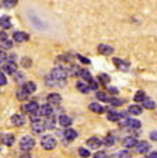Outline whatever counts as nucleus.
Returning a JSON list of instances; mask_svg holds the SVG:
<instances>
[{
	"label": "nucleus",
	"mask_w": 157,
	"mask_h": 158,
	"mask_svg": "<svg viewBox=\"0 0 157 158\" xmlns=\"http://www.w3.org/2000/svg\"><path fill=\"white\" fill-rule=\"evenodd\" d=\"M69 72L66 69H63V67H55V69H52V72H50V78H54V80H58V81H63L66 77H68Z\"/></svg>",
	"instance_id": "f257e3e1"
},
{
	"label": "nucleus",
	"mask_w": 157,
	"mask_h": 158,
	"mask_svg": "<svg viewBox=\"0 0 157 158\" xmlns=\"http://www.w3.org/2000/svg\"><path fill=\"white\" fill-rule=\"evenodd\" d=\"M34 146H35V140H34L33 137H30V136H25V137H23L20 140V148L25 152H28L30 150H33Z\"/></svg>",
	"instance_id": "f03ea898"
},
{
	"label": "nucleus",
	"mask_w": 157,
	"mask_h": 158,
	"mask_svg": "<svg viewBox=\"0 0 157 158\" xmlns=\"http://www.w3.org/2000/svg\"><path fill=\"white\" fill-rule=\"evenodd\" d=\"M41 146H42V148H45V150H54L55 147H56V140L54 139V136H44L42 137V140H41Z\"/></svg>",
	"instance_id": "7ed1b4c3"
},
{
	"label": "nucleus",
	"mask_w": 157,
	"mask_h": 158,
	"mask_svg": "<svg viewBox=\"0 0 157 158\" xmlns=\"http://www.w3.org/2000/svg\"><path fill=\"white\" fill-rule=\"evenodd\" d=\"M119 125H121L122 127L139 129L142 123H140V122H139V120H137V119H126V118H124V120H121V122H119Z\"/></svg>",
	"instance_id": "20e7f679"
},
{
	"label": "nucleus",
	"mask_w": 157,
	"mask_h": 158,
	"mask_svg": "<svg viewBox=\"0 0 157 158\" xmlns=\"http://www.w3.org/2000/svg\"><path fill=\"white\" fill-rule=\"evenodd\" d=\"M38 104H37L35 101H31V102H28V104H25L23 106V109L27 112V114H30V115H35L37 112H38Z\"/></svg>",
	"instance_id": "39448f33"
},
{
	"label": "nucleus",
	"mask_w": 157,
	"mask_h": 158,
	"mask_svg": "<svg viewBox=\"0 0 157 158\" xmlns=\"http://www.w3.org/2000/svg\"><path fill=\"white\" fill-rule=\"evenodd\" d=\"M13 39L18 44H23V42H27L30 39V35L27 32H23V31H17V32L13 34Z\"/></svg>",
	"instance_id": "423d86ee"
},
{
	"label": "nucleus",
	"mask_w": 157,
	"mask_h": 158,
	"mask_svg": "<svg viewBox=\"0 0 157 158\" xmlns=\"http://www.w3.org/2000/svg\"><path fill=\"white\" fill-rule=\"evenodd\" d=\"M46 99H48V105H50V106H52V105H59L60 102H62V97L56 93L49 94Z\"/></svg>",
	"instance_id": "0eeeda50"
},
{
	"label": "nucleus",
	"mask_w": 157,
	"mask_h": 158,
	"mask_svg": "<svg viewBox=\"0 0 157 158\" xmlns=\"http://www.w3.org/2000/svg\"><path fill=\"white\" fill-rule=\"evenodd\" d=\"M97 51L98 53L101 55H112L114 53V48L110 46V45H105V44H101L97 46Z\"/></svg>",
	"instance_id": "6e6552de"
},
{
	"label": "nucleus",
	"mask_w": 157,
	"mask_h": 158,
	"mask_svg": "<svg viewBox=\"0 0 157 158\" xmlns=\"http://www.w3.org/2000/svg\"><path fill=\"white\" fill-rule=\"evenodd\" d=\"M52 106H50V105H42L41 108H38V115L39 116H50V115H52Z\"/></svg>",
	"instance_id": "1a4fd4ad"
},
{
	"label": "nucleus",
	"mask_w": 157,
	"mask_h": 158,
	"mask_svg": "<svg viewBox=\"0 0 157 158\" xmlns=\"http://www.w3.org/2000/svg\"><path fill=\"white\" fill-rule=\"evenodd\" d=\"M135 148H136L137 152H140V154H145V152L149 151V148H150V144H149L147 141H139V143H136Z\"/></svg>",
	"instance_id": "9d476101"
},
{
	"label": "nucleus",
	"mask_w": 157,
	"mask_h": 158,
	"mask_svg": "<svg viewBox=\"0 0 157 158\" xmlns=\"http://www.w3.org/2000/svg\"><path fill=\"white\" fill-rule=\"evenodd\" d=\"M114 64H115L119 70H122V72H128V69H129V63L122 59H118V57L114 59Z\"/></svg>",
	"instance_id": "9b49d317"
},
{
	"label": "nucleus",
	"mask_w": 157,
	"mask_h": 158,
	"mask_svg": "<svg viewBox=\"0 0 157 158\" xmlns=\"http://www.w3.org/2000/svg\"><path fill=\"white\" fill-rule=\"evenodd\" d=\"M101 144H102V141H101L98 137H91L87 140V147H89V148H93V150L100 148Z\"/></svg>",
	"instance_id": "f8f14e48"
},
{
	"label": "nucleus",
	"mask_w": 157,
	"mask_h": 158,
	"mask_svg": "<svg viewBox=\"0 0 157 158\" xmlns=\"http://www.w3.org/2000/svg\"><path fill=\"white\" fill-rule=\"evenodd\" d=\"M4 72L7 73V74H15V72H17V64H15L14 62H9L4 64Z\"/></svg>",
	"instance_id": "ddd939ff"
},
{
	"label": "nucleus",
	"mask_w": 157,
	"mask_h": 158,
	"mask_svg": "<svg viewBox=\"0 0 157 158\" xmlns=\"http://www.w3.org/2000/svg\"><path fill=\"white\" fill-rule=\"evenodd\" d=\"M136 139L133 137V136H129V137H125L124 139V141H122V144H124L126 148H132V147H135L136 146Z\"/></svg>",
	"instance_id": "4468645a"
},
{
	"label": "nucleus",
	"mask_w": 157,
	"mask_h": 158,
	"mask_svg": "<svg viewBox=\"0 0 157 158\" xmlns=\"http://www.w3.org/2000/svg\"><path fill=\"white\" fill-rule=\"evenodd\" d=\"M77 137V131L73 129H66L65 130V140L66 141H73Z\"/></svg>",
	"instance_id": "2eb2a0df"
},
{
	"label": "nucleus",
	"mask_w": 157,
	"mask_h": 158,
	"mask_svg": "<svg viewBox=\"0 0 157 158\" xmlns=\"http://www.w3.org/2000/svg\"><path fill=\"white\" fill-rule=\"evenodd\" d=\"M90 110H93V112H95V114H102L104 110H105V108L102 106L101 104H98V102H93V104H90Z\"/></svg>",
	"instance_id": "dca6fc26"
},
{
	"label": "nucleus",
	"mask_w": 157,
	"mask_h": 158,
	"mask_svg": "<svg viewBox=\"0 0 157 158\" xmlns=\"http://www.w3.org/2000/svg\"><path fill=\"white\" fill-rule=\"evenodd\" d=\"M24 122H25V120H24V116L23 115H13L11 116V123L14 126H23L24 125Z\"/></svg>",
	"instance_id": "f3484780"
},
{
	"label": "nucleus",
	"mask_w": 157,
	"mask_h": 158,
	"mask_svg": "<svg viewBox=\"0 0 157 158\" xmlns=\"http://www.w3.org/2000/svg\"><path fill=\"white\" fill-rule=\"evenodd\" d=\"M23 88L27 91L28 94H33V93H35V89H37V84L34 83V81H28V83H25L23 85Z\"/></svg>",
	"instance_id": "a211bd4d"
},
{
	"label": "nucleus",
	"mask_w": 157,
	"mask_h": 158,
	"mask_svg": "<svg viewBox=\"0 0 157 158\" xmlns=\"http://www.w3.org/2000/svg\"><path fill=\"white\" fill-rule=\"evenodd\" d=\"M79 76H80L81 78H83L84 81H91L93 80V77H91V74H90V72L89 70H86V69H80V72H79Z\"/></svg>",
	"instance_id": "6ab92c4d"
},
{
	"label": "nucleus",
	"mask_w": 157,
	"mask_h": 158,
	"mask_svg": "<svg viewBox=\"0 0 157 158\" xmlns=\"http://www.w3.org/2000/svg\"><path fill=\"white\" fill-rule=\"evenodd\" d=\"M108 120L110 122H118L119 119H121V114H118V112H114V110H110L107 115Z\"/></svg>",
	"instance_id": "aec40b11"
},
{
	"label": "nucleus",
	"mask_w": 157,
	"mask_h": 158,
	"mask_svg": "<svg viewBox=\"0 0 157 158\" xmlns=\"http://www.w3.org/2000/svg\"><path fill=\"white\" fill-rule=\"evenodd\" d=\"M76 87H77V89L80 91V93H83V94H87L90 91V88H89V85H87V83H83V81H79V83L76 84Z\"/></svg>",
	"instance_id": "412c9836"
},
{
	"label": "nucleus",
	"mask_w": 157,
	"mask_h": 158,
	"mask_svg": "<svg viewBox=\"0 0 157 158\" xmlns=\"http://www.w3.org/2000/svg\"><path fill=\"white\" fill-rule=\"evenodd\" d=\"M128 112L130 115H140L142 114V106H139V105H130Z\"/></svg>",
	"instance_id": "4be33fe9"
},
{
	"label": "nucleus",
	"mask_w": 157,
	"mask_h": 158,
	"mask_svg": "<svg viewBox=\"0 0 157 158\" xmlns=\"http://www.w3.org/2000/svg\"><path fill=\"white\" fill-rule=\"evenodd\" d=\"M59 123H60V126H70L72 125V119L68 116V115H60V118H59Z\"/></svg>",
	"instance_id": "5701e85b"
},
{
	"label": "nucleus",
	"mask_w": 157,
	"mask_h": 158,
	"mask_svg": "<svg viewBox=\"0 0 157 158\" xmlns=\"http://www.w3.org/2000/svg\"><path fill=\"white\" fill-rule=\"evenodd\" d=\"M0 27L2 28H10L11 27V20H10V17H3V18H0Z\"/></svg>",
	"instance_id": "b1692460"
},
{
	"label": "nucleus",
	"mask_w": 157,
	"mask_h": 158,
	"mask_svg": "<svg viewBox=\"0 0 157 158\" xmlns=\"http://www.w3.org/2000/svg\"><path fill=\"white\" fill-rule=\"evenodd\" d=\"M28 95H30V94H28L27 91H25V89L23 88V87H21V88L17 91V98L20 99V101H24V99H27V98H28Z\"/></svg>",
	"instance_id": "393cba45"
},
{
	"label": "nucleus",
	"mask_w": 157,
	"mask_h": 158,
	"mask_svg": "<svg viewBox=\"0 0 157 158\" xmlns=\"http://www.w3.org/2000/svg\"><path fill=\"white\" fill-rule=\"evenodd\" d=\"M3 143L6 144V146H13L14 144V136L13 134H6V136H3Z\"/></svg>",
	"instance_id": "a878e982"
},
{
	"label": "nucleus",
	"mask_w": 157,
	"mask_h": 158,
	"mask_svg": "<svg viewBox=\"0 0 157 158\" xmlns=\"http://www.w3.org/2000/svg\"><path fill=\"white\" fill-rule=\"evenodd\" d=\"M15 4H17V0H4L0 6L3 7V9H11V7H14Z\"/></svg>",
	"instance_id": "bb28decb"
},
{
	"label": "nucleus",
	"mask_w": 157,
	"mask_h": 158,
	"mask_svg": "<svg viewBox=\"0 0 157 158\" xmlns=\"http://www.w3.org/2000/svg\"><path fill=\"white\" fill-rule=\"evenodd\" d=\"M55 123H56V119H55V116H48V120L45 122V127L48 129H54L55 127Z\"/></svg>",
	"instance_id": "cd10ccee"
},
{
	"label": "nucleus",
	"mask_w": 157,
	"mask_h": 158,
	"mask_svg": "<svg viewBox=\"0 0 157 158\" xmlns=\"http://www.w3.org/2000/svg\"><path fill=\"white\" fill-rule=\"evenodd\" d=\"M133 99H135V102H143V101L146 99V94H145V91H137V93L135 94Z\"/></svg>",
	"instance_id": "c85d7f7f"
},
{
	"label": "nucleus",
	"mask_w": 157,
	"mask_h": 158,
	"mask_svg": "<svg viewBox=\"0 0 157 158\" xmlns=\"http://www.w3.org/2000/svg\"><path fill=\"white\" fill-rule=\"evenodd\" d=\"M143 106L147 108V109H154V108H156V102H154L153 99L146 98L145 101H143Z\"/></svg>",
	"instance_id": "c756f323"
},
{
	"label": "nucleus",
	"mask_w": 157,
	"mask_h": 158,
	"mask_svg": "<svg viewBox=\"0 0 157 158\" xmlns=\"http://www.w3.org/2000/svg\"><path fill=\"white\" fill-rule=\"evenodd\" d=\"M95 97H97V99H100V101H102V102H108V101H110V98L107 97V94L102 93V91H97Z\"/></svg>",
	"instance_id": "7c9ffc66"
},
{
	"label": "nucleus",
	"mask_w": 157,
	"mask_h": 158,
	"mask_svg": "<svg viewBox=\"0 0 157 158\" xmlns=\"http://www.w3.org/2000/svg\"><path fill=\"white\" fill-rule=\"evenodd\" d=\"M104 144H105V146L107 147H111V146H114V143H115V139H114V136H107V137L104 139V141H102Z\"/></svg>",
	"instance_id": "2f4dec72"
},
{
	"label": "nucleus",
	"mask_w": 157,
	"mask_h": 158,
	"mask_svg": "<svg viewBox=\"0 0 157 158\" xmlns=\"http://www.w3.org/2000/svg\"><path fill=\"white\" fill-rule=\"evenodd\" d=\"M2 48L3 49H11L13 48V42L11 41H9V38L7 39H4V41H2Z\"/></svg>",
	"instance_id": "473e14b6"
},
{
	"label": "nucleus",
	"mask_w": 157,
	"mask_h": 158,
	"mask_svg": "<svg viewBox=\"0 0 157 158\" xmlns=\"http://www.w3.org/2000/svg\"><path fill=\"white\" fill-rule=\"evenodd\" d=\"M110 102L111 105H114V106H121L122 104H124V101L122 99H118V98H110Z\"/></svg>",
	"instance_id": "72a5a7b5"
},
{
	"label": "nucleus",
	"mask_w": 157,
	"mask_h": 158,
	"mask_svg": "<svg viewBox=\"0 0 157 158\" xmlns=\"http://www.w3.org/2000/svg\"><path fill=\"white\" fill-rule=\"evenodd\" d=\"M98 80H100L102 84H108V83H110V76H107V74H100V76H98Z\"/></svg>",
	"instance_id": "f704fd0d"
},
{
	"label": "nucleus",
	"mask_w": 157,
	"mask_h": 158,
	"mask_svg": "<svg viewBox=\"0 0 157 158\" xmlns=\"http://www.w3.org/2000/svg\"><path fill=\"white\" fill-rule=\"evenodd\" d=\"M79 155L83 158H89L90 157V151L86 148H79Z\"/></svg>",
	"instance_id": "c9c22d12"
},
{
	"label": "nucleus",
	"mask_w": 157,
	"mask_h": 158,
	"mask_svg": "<svg viewBox=\"0 0 157 158\" xmlns=\"http://www.w3.org/2000/svg\"><path fill=\"white\" fill-rule=\"evenodd\" d=\"M118 155H119V158H130V155L132 154H130L128 150H124V151H121Z\"/></svg>",
	"instance_id": "e433bc0d"
},
{
	"label": "nucleus",
	"mask_w": 157,
	"mask_h": 158,
	"mask_svg": "<svg viewBox=\"0 0 157 158\" xmlns=\"http://www.w3.org/2000/svg\"><path fill=\"white\" fill-rule=\"evenodd\" d=\"M87 85H89L90 89H97L98 88V83H97V81H94V80L89 81V84H87Z\"/></svg>",
	"instance_id": "4c0bfd02"
},
{
	"label": "nucleus",
	"mask_w": 157,
	"mask_h": 158,
	"mask_svg": "<svg viewBox=\"0 0 157 158\" xmlns=\"http://www.w3.org/2000/svg\"><path fill=\"white\" fill-rule=\"evenodd\" d=\"M31 64H33L31 59H28V57H24V59H23V66H24V67H30Z\"/></svg>",
	"instance_id": "58836bf2"
},
{
	"label": "nucleus",
	"mask_w": 157,
	"mask_h": 158,
	"mask_svg": "<svg viewBox=\"0 0 157 158\" xmlns=\"http://www.w3.org/2000/svg\"><path fill=\"white\" fill-rule=\"evenodd\" d=\"M6 83H7L6 76H4L3 73H0V85H6Z\"/></svg>",
	"instance_id": "ea45409f"
},
{
	"label": "nucleus",
	"mask_w": 157,
	"mask_h": 158,
	"mask_svg": "<svg viewBox=\"0 0 157 158\" xmlns=\"http://www.w3.org/2000/svg\"><path fill=\"white\" fill-rule=\"evenodd\" d=\"M94 158H107V154H105L104 151H98L97 154L94 155Z\"/></svg>",
	"instance_id": "a19ab883"
},
{
	"label": "nucleus",
	"mask_w": 157,
	"mask_h": 158,
	"mask_svg": "<svg viewBox=\"0 0 157 158\" xmlns=\"http://www.w3.org/2000/svg\"><path fill=\"white\" fill-rule=\"evenodd\" d=\"M77 57H79V59H80L83 63H86V64H90V59H87V57L81 56V55H77Z\"/></svg>",
	"instance_id": "79ce46f5"
},
{
	"label": "nucleus",
	"mask_w": 157,
	"mask_h": 158,
	"mask_svg": "<svg viewBox=\"0 0 157 158\" xmlns=\"http://www.w3.org/2000/svg\"><path fill=\"white\" fill-rule=\"evenodd\" d=\"M7 59V55H6V52H3V51H0V62H4V60Z\"/></svg>",
	"instance_id": "37998d69"
},
{
	"label": "nucleus",
	"mask_w": 157,
	"mask_h": 158,
	"mask_svg": "<svg viewBox=\"0 0 157 158\" xmlns=\"http://www.w3.org/2000/svg\"><path fill=\"white\" fill-rule=\"evenodd\" d=\"M4 39H7L6 32H3V31H0V42H2V41H4Z\"/></svg>",
	"instance_id": "c03bdc74"
},
{
	"label": "nucleus",
	"mask_w": 157,
	"mask_h": 158,
	"mask_svg": "<svg viewBox=\"0 0 157 158\" xmlns=\"http://www.w3.org/2000/svg\"><path fill=\"white\" fill-rule=\"evenodd\" d=\"M150 139H151V140H154V141L157 140V133H156V130L151 131V133H150Z\"/></svg>",
	"instance_id": "a18cd8bd"
},
{
	"label": "nucleus",
	"mask_w": 157,
	"mask_h": 158,
	"mask_svg": "<svg viewBox=\"0 0 157 158\" xmlns=\"http://www.w3.org/2000/svg\"><path fill=\"white\" fill-rule=\"evenodd\" d=\"M108 91H110L111 94H118V89H116L115 87H110V88H108Z\"/></svg>",
	"instance_id": "49530a36"
},
{
	"label": "nucleus",
	"mask_w": 157,
	"mask_h": 158,
	"mask_svg": "<svg viewBox=\"0 0 157 158\" xmlns=\"http://www.w3.org/2000/svg\"><path fill=\"white\" fill-rule=\"evenodd\" d=\"M15 80H17V81L24 80V74H23V73H20V74H15Z\"/></svg>",
	"instance_id": "de8ad7c7"
},
{
	"label": "nucleus",
	"mask_w": 157,
	"mask_h": 158,
	"mask_svg": "<svg viewBox=\"0 0 157 158\" xmlns=\"http://www.w3.org/2000/svg\"><path fill=\"white\" fill-rule=\"evenodd\" d=\"M20 158H33V157H31V154H28V152H24V154L20 155Z\"/></svg>",
	"instance_id": "09e8293b"
},
{
	"label": "nucleus",
	"mask_w": 157,
	"mask_h": 158,
	"mask_svg": "<svg viewBox=\"0 0 157 158\" xmlns=\"http://www.w3.org/2000/svg\"><path fill=\"white\" fill-rule=\"evenodd\" d=\"M147 158H157V152H156V151L150 152V154H149V157H147Z\"/></svg>",
	"instance_id": "8fccbe9b"
},
{
	"label": "nucleus",
	"mask_w": 157,
	"mask_h": 158,
	"mask_svg": "<svg viewBox=\"0 0 157 158\" xmlns=\"http://www.w3.org/2000/svg\"><path fill=\"white\" fill-rule=\"evenodd\" d=\"M107 158H119V155L118 154H112V155H110V157H107Z\"/></svg>",
	"instance_id": "3c124183"
},
{
	"label": "nucleus",
	"mask_w": 157,
	"mask_h": 158,
	"mask_svg": "<svg viewBox=\"0 0 157 158\" xmlns=\"http://www.w3.org/2000/svg\"><path fill=\"white\" fill-rule=\"evenodd\" d=\"M2 139H3V137H2V136H0V141H2Z\"/></svg>",
	"instance_id": "603ef678"
},
{
	"label": "nucleus",
	"mask_w": 157,
	"mask_h": 158,
	"mask_svg": "<svg viewBox=\"0 0 157 158\" xmlns=\"http://www.w3.org/2000/svg\"><path fill=\"white\" fill-rule=\"evenodd\" d=\"M146 158H147V157H146Z\"/></svg>",
	"instance_id": "864d4df0"
}]
</instances>
